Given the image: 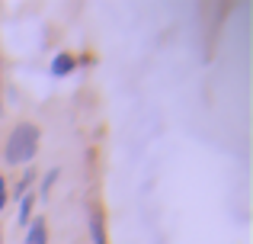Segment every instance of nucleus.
<instances>
[{"instance_id": "9", "label": "nucleus", "mask_w": 253, "mask_h": 244, "mask_svg": "<svg viewBox=\"0 0 253 244\" xmlns=\"http://www.w3.org/2000/svg\"><path fill=\"white\" fill-rule=\"evenodd\" d=\"M0 244H3V228H0Z\"/></svg>"}, {"instance_id": "5", "label": "nucleus", "mask_w": 253, "mask_h": 244, "mask_svg": "<svg viewBox=\"0 0 253 244\" xmlns=\"http://www.w3.org/2000/svg\"><path fill=\"white\" fill-rule=\"evenodd\" d=\"M90 244H109L106 241V222L99 209H90Z\"/></svg>"}, {"instance_id": "6", "label": "nucleus", "mask_w": 253, "mask_h": 244, "mask_svg": "<svg viewBox=\"0 0 253 244\" xmlns=\"http://www.w3.org/2000/svg\"><path fill=\"white\" fill-rule=\"evenodd\" d=\"M58 177H61V167H51L48 174H42V180H39V199H48V193H51V187L58 183Z\"/></svg>"}, {"instance_id": "4", "label": "nucleus", "mask_w": 253, "mask_h": 244, "mask_svg": "<svg viewBox=\"0 0 253 244\" xmlns=\"http://www.w3.org/2000/svg\"><path fill=\"white\" fill-rule=\"evenodd\" d=\"M36 199H39V196L32 193V190H29L26 196H19V209H16V225H19V228H26V225L32 222V209H36Z\"/></svg>"}, {"instance_id": "2", "label": "nucleus", "mask_w": 253, "mask_h": 244, "mask_svg": "<svg viewBox=\"0 0 253 244\" xmlns=\"http://www.w3.org/2000/svg\"><path fill=\"white\" fill-rule=\"evenodd\" d=\"M23 244H48V219L45 215H32V222L26 225Z\"/></svg>"}, {"instance_id": "3", "label": "nucleus", "mask_w": 253, "mask_h": 244, "mask_svg": "<svg viewBox=\"0 0 253 244\" xmlns=\"http://www.w3.org/2000/svg\"><path fill=\"white\" fill-rule=\"evenodd\" d=\"M74 68H77V58L71 55V51H58V55L51 58V64H48L51 77H68Z\"/></svg>"}, {"instance_id": "7", "label": "nucleus", "mask_w": 253, "mask_h": 244, "mask_svg": "<svg viewBox=\"0 0 253 244\" xmlns=\"http://www.w3.org/2000/svg\"><path fill=\"white\" fill-rule=\"evenodd\" d=\"M36 180H39V170L26 167V170H23V177H19V183H16V190H13V196H16V199H19V196H26V193H29V187H32Z\"/></svg>"}, {"instance_id": "8", "label": "nucleus", "mask_w": 253, "mask_h": 244, "mask_svg": "<svg viewBox=\"0 0 253 244\" xmlns=\"http://www.w3.org/2000/svg\"><path fill=\"white\" fill-rule=\"evenodd\" d=\"M6 202H10V193H6V180H3V174H0V212L6 209Z\"/></svg>"}, {"instance_id": "1", "label": "nucleus", "mask_w": 253, "mask_h": 244, "mask_svg": "<svg viewBox=\"0 0 253 244\" xmlns=\"http://www.w3.org/2000/svg\"><path fill=\"white\" fill-rule=\"evenodd\" d=\"M39 145H42V129L29 119L16 122L3 142V161L10 167H23V164H29L39 154Z\"/></svg>"}]
</instances>
